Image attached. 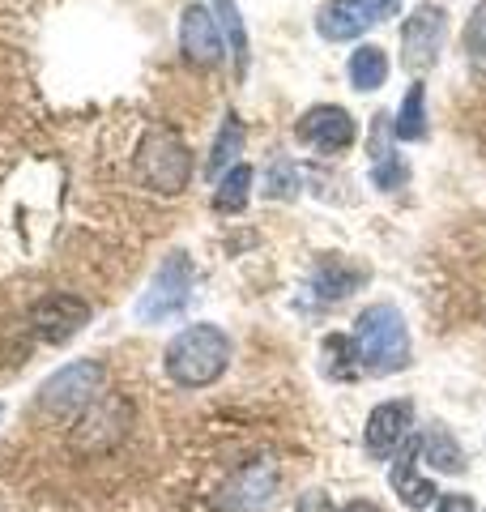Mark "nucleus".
<instances>
[{
  "mask_svg": "<svg viewBox=\"0 0 486 512\" xmlns=\"http://www.w3.org/2000/svg\"><path fill=\"white\" fill-rule=\"evenodd\" d=\"M137 180L162 192V197H175L184 192L192 180V150L188 141L175 133V128H150L137 146Z\"/></svg>",
  "mask_w": 486,
  "mask_h": 512,
  "instance_id": "3",
  "label": "nucleus"
},
{
  "mask_svg": "<svg viewBox=\"0 0 486 512\" xmlns=\"http://www.w3.org/2000/svg\"><path fill=\"white\" fill-rule=\"evenodd\" d=\"M401 13V0H329L316 13V30L329 43H350Z\"/></svg>",
  "mask_w": 486,
  "mask_h": 512,
  "instance_id": "8",
  "label": "nucleus"
},
{
  "mask_svg": "<svg viewBox=\"0 0 486 512\" xmlns=\"http://www.w3.org/2000/svg\"><path fill=\"white\" fill-rule=\"evenodd\" d=\"M414 466H418V440H405V444H401L397 466H393V491H397L410 508H427L440 491H435L431 483H423V478L414 474Z\"/></svg>",
  "mask_w": 486,
  "mask_h": 512,
  "instance_id": "17",
  "label": "nucleus"
},
{
  "mask_svg": "<svg viewBox=\"0 0 486 512\" xmlns=\"http://www.w3.org/2000/svg\"><path fill=\"white\" fill-rule=\"evenodd\" d=\"M342 512H380L376 504H371V500H354V504H346Z\"/></svg>",
  "mask_w": 486,
  "mask_h": 512,
  "instance_id": "28",
  "label": "nucleus"
},
{
  "mask_svg": "<svg viewBox=\"0 0 486 512\" xmlns=\"http://www.w3.org/2000/svg\"><path fill=\"white\" fill-rule=\"evenodd\" d=\"M363 278H367V269L350 265L346 256L329 252V256H320V265H316V274H312V291H316L324 303H337V299H346V295L359 291Z\"/></svg>",
  "mask_w": 486,
  "mask_h": 512,
  "instance_id": "14",
  "label": "nucleus"
},
{
  "mask_svg": "<svg viewBox=\"0 0 486 512\" xmlns=\"http://www.w3.org/2000/svg\"><path fill=\"white\" fill-rule=\"evenodd\" d=\"M295 137L303 141V146L320 150V154H337V150L354 146L359 128H354V116H350L346 107H337V103H316V107H307L303 116H299Z\"/></svg>",
  "mask_w": 486,
  "mask_h": 512,
  "instance_id": "11",
  "label": "nucleus"
},
{
  "mask_svg": "<svg viewBox=\"0 0 486 512\" xmlns=\"http://www.w3.org/2000/svg\"><path fill=\"white\" fill-rule=\"evenodd\" d=\"M167 376L180 384V389H209L214 380H222V372L231 367V338L201 320V325H188L180 329L175 338L167 342Z\"/></svg>",
  "mask_w": 486,
  "mask_h": 512,
  "instance_id": "1",
  "label": "nucleus"
},
{
  "mask_svg": "<svg viewBox=\"0 0 486 512\" xmlns=\"http://www.w3.org/2000/svg\"><path fill=\"white\" fill-rule=\"evenodd\" d=\"M273 491H278V461L261 457V461H248L239 466L214 495V508L218 512H261L269 508Z\"/></svg>",
  "mask_w": 486,
  "mask_h": 512,
  "instance_id": "9",
  "label": "nucleus"
},
{
  "mask_svg": "<svg viewBox=\"0 0 486 512\" xmlns=\"http://www.w3.org/2000/svg\"><path fill=\"white\" fill-rule=\"evenodd\" d=\"M248 197H252V167L248 163H235L218 180V188H214V210L218 214H239L243 205H248Z\"/></svg>",
  "mask_w": 486,
  "mask_h": 512,
  "instance_id": "22",
  "label": "nucleus"
},
{
  "mask_svg": "<svg viewBox=\"0 0 486 512\" xmlns=\"http://www.w3.org/2000/svg\"><path fill=\"white\" fill-rule=\"evenodd\" d=\"M410 423H414V406L410 402H380L376 410L367 414V431H363L367 457L371 461H388L405 440H410Z\"/></svg>",
  "mask_w": 486,
  "mask_h": 512,
  "instance_id": "12",
  "label": "nucleus"
},
{
  "mask_svg": "<svg viewBox=\"0 0 486 512\" xmlns=\"http://www.w3.org/2000/svg\"><path fill=\"white\" fill-rule=\"evenodd\" d=\"M448 35V9L440 0H423L410 18L401 22V64L410 73H427L440 60V47Z\"/></svg>",
  "mask_w": 486,
  "mask_h": 512,
  "instance_id": "7",
  "label": "nucleus"
},
{
  "mask_svg": "<svg viewBox=\"0 0 486 512\" xmlns=\"http://www.w3.org/2000/svg\"><path fill=\"white\" fill-rule=\"evenodd\" d=\"M243 141H248V133H243V120L235 116V111H226V120H222L218 137H214V150H209V163H205V171L214 175V180H222V175L239 163Z\"/></svg>",
  "mask_w": 486,
  "mask_h": 512,
  "instance_id": "18",
  "label": "nucleus"
},
{
  "mask_svg": "<svg viewBox=\"0 0 486 512\" xmlns=\"http://www.w3.org/2000/svg\"><path fill=\"white\" fill-rule=\"evenodd\" d=\"M86 320H90V303L69 291H52L30 308V329L47 346H64L69 338H77L86 329Z\"/></svg>",
  "mask_w": 486,
  "mask_h": 512,
  "instance_id": "10",
  "label": "nucleus"
},
{
  "mask_svg": "<svg viewBox=\"0 0 486 512\" xmlns=\"http://www.w3.org/2000/svg\"><path fill=\"white\" fill-rule=\"evenodd\" d=\"M465 56L478 73H486V0H478V9L469 13V26H465Z\"/></svg>",
  "mask_w": 486,
  "mask_h": 512,
  "instance_id": "25",
  "label": "nucleus"
},
{
  "mask_svg": "<svg viewBox=\"0 0 486 512\" xmlns=\"http://www.w3.org/2000/svg\"><path fill=\"white\" fill-rule=\"evenodd\" d=\"M440 512H474V500L461 491H448V495H440Z\"/></svg>",
  "mask_w": 486,
  "mask_h": 512,
  "instance_id": "26",
  "label": "nucleus"
},
{
  "mask_svg": "<svg viewBox=\"0 0 486 512\" xmlns=\"http://www.w3.org/2000/svg\"><path fill=\"white\" fill-rule=\"evenodd\" d=\"M214 5V18H218V30L231 43V56H235V73L243 77L248 73V30H243V18H239V5L235 0H209Z\"/></svg>",
  "mask_w": 486,
  "mask_h": 512,
  "instance_id": "21",
  "label": "nucleus"
},
{
  "mask_svg": "<svg viewBox=\"0 0 486 512\" xmlns=\"http://www.w3.org/2000/svg\"><path fill=\"white\" fill-rule=\"evenodd\" d=\"M265 197H269V201H290V197H299V167L290 163L286 154L273 158L269 171H265Z\"/></svg>",
  "mask_w": 486,
  "mask_h": 512,
  "instance_id": "23",
  "label": "nucleus"
},
{
  "mask_svg": "<svg viewBox=\"0 0 486 512\" xmlns=\"http://www.w3.org/2000/svg\"><path fill=\"white\" fill-rule=\"evenodd\" d=\"M128 427H133V406H128L120 393H103L73 419L69 453L73 457H107L116 444H124Z\"/></svg>",
  "mask_w": 486,
  "mask_h": 512,
  "instance_id": "4",
  "label": "nucleus"
},
{
  "mask_svg": "<svg viewBox=\"0 0 486 512\" xmlns=\"http://www.w3.org/2000/svg\"><path fill=\"white\" fill-rule=\"evenodd\" d=\"M393 137L397 141H423L427 137V86L423 82H414L405 90L397 120H393Z\"/></svg>",
  "mask_w": 486,
  "mask_h": 512,
  "instance_id": "19",
  "label": "nucleus"
},
{
  "mask_svg": "<svg viewBox=\"0 0 486 512\" xmlns=\"http://www.w3.org/2000/svg\"><path fill=\"white\" fill-rule=\"evenodd\" d=\"M299 512H333V508L324 500V491H307V495H299Z\"/></svg>",
  "mask_w": 486,
  "mask_h": 512,
  "instance_id": "27",
  "label": "nucleus"
},
{
  "mask_svg": "<svg viewBox=\"0 0 486 512\" xmlns=\"http://www.w3.org/2000/svg\"><path fill=\"white\" fill-rule=\"evenodd\" d=\"M103 384H107V367L99 359L69 363V367H60L56 376L43 380L39 410H47V414H81L94 397H103Z\"/></svg>",
  "mask_w": 486,
  "mask_h": 512,
  "instance_id": "6",
  "label": "nucleus"
},
{
  "mask_svg": "<svg viewBox=\"0 0 486 512\" xmlns=\"http://www.w3.org/2000/svg\"><path fill=\"white\" fill-rule=\"evenodd\" d=\"M324 359H329V372L337 380L359 376V350H354V338H342V333L324 338Z\"/></svg>",
  "mask_w": 486,
  "mask_h": 512,
  "instance_id": "24",
  "label": "nucleus"
},
{
  "mask_svg": "<svg viewBox=\"0 0 486 512\" xmlns=\"http://www.w3.org/2000/svg\"><path fill=\"white\" fill-rule=\"evenodd\" d=\"M388 137H393V124H388V116H376V124H371V180H376V188L393 192L405 184L410 171H405L401 154H393Z\"/></svg>",
  "mask_w": 486,
  "mask_h": 512,
  "instance_id": "15",
  "label": "nucleus"
},
{
  "mask_svg": "<svg viewBox=\"0 0 486 512\" xmlns=\"http://www.w3.org/2000/svg\"><path fill=\"white\" fill-rule=\"evenodd\" d=\"M180 52L192 60V64H201V69H209V64H218L222 60V30H218V18L209 13L205 5H184L180 13Z\"/></svg>",
  "mask_w": 486,
  "mask_h": 512,
  "instance_id": "13",
  "label": "nucleus"
},
{
  "mask_svg": "<svg viewBox=\"0 0 486 512\" xmlns=\"http://www.w3.org/2000/svg\"><path fill=\"white\" fill-rule=\"evenodd\" d=\"M418 461L431 466L435 474H461L465 470V453L461 444L452 440V431L444 423H431L423 431V440H418Z\"/></svg>",
  "mask_w": 486,
  "mask_h": 512,
  "instance_id": "16",
  "label": "nucleus"
},
{
  "mask_svg": "<svg viewBox=\"0 0 486 512\" xmlns=\"http://www.w3.org/2000/svg\"><path fill=\"white\" fill-rule=\"evenodd\" d=\"M354 350H359V372L393 376L410 363V329L393 303H371L354 320Z\"/></svg>",
  "mask_w": 486,
  "mask_h": 512,
  "instance_id": "2",
  "label": "nucleus"
},
{
  "mask_svg": "<svg viewBox=\"0 0 486 512\" xmlns=\"http://www.w3.org/2000/svg\"><path fill=\"white\" fill-rule=\"evenodd\" d=\"M192 282H197V269H192L188 252L162 256V265L154 269L150 286L141 291L137 308H133L137 320H141V325H162V320L180 316V312H184V303L192 299Z\"/></svg>",
  "mask_w": 486,
  "mask_h": 512,
  "instance_id": "5",
  "label": "nucleus"
},
{
  "mask_svg": "<svg viewBox=\"0 0 486 512\" xmlns=\"http://www.w3.org/2000/svg\"><path fill=\"white\" fill-rule=\"evenodd\" d=\"M350 86L354 90H380L384 82H388V56H384V47H376V43H363L359 52L350 56Z\"/></svg>",
  "mask_w": 486,
  "mask_h": 512,
  "instance_id": "20",
  "label": "nucleus"
}]
</instances>
